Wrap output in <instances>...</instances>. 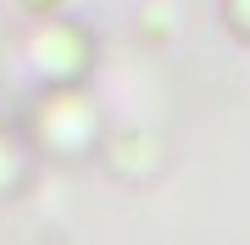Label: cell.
Here are the masks:
<instances>
[{
    "instance_id": "1",
    "label": "cell",
    "mask_w": 250,
    "mask_h": 245,
    "mask_svg": "<svg viewBox=\"0 0 250 245\" xmlns=\"http://www.w3.org/2000/svg\"><path fill=\"white\" fill-rule=\"evenodd\" d=\"M223 22L250 45V0H223Z\"/></svg>"
}]
</instances>
